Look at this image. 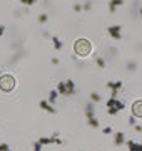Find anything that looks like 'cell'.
I'll use <instances>...</instances> for the list:
<instances>
[{"instance_id":"6da1fadb","label":"cell","mask_w":142,"mask_h":151,"mask_svg":"<svg viewBox=\"0 0 142 151\" xmlns=\"http://www.w3.org/2000/svg\"><path fill=\"white\" fill-rule=\"evenodd\" d=\"M90 49H92L90 47V44H89L87 40H84V39H80V40H77L75 42V52L79 55H82V57L90 52Z\"/></svg>"},{"instance_id":"7a4b0ae2","label":"cell","mask_w":142,"mask_h":151,"mask_svg":"<svg viewBox=\"0 0 142 151\" xmlns=\"http://www.w3.org/2000/svg\"><path fill=\"white\" fill-rule=\"evenodd\" d=\"M13 84H15V81H13V77H10V76H2L0 77V89L2 91H12L13 89Z\"/></svg>"},{"instance_id":"3957f363","label":"cell","mask_w":142,"mask_h":151,"mask_svg":"<svg viewBox=\"0 0 142 151\" xmlns=\"http://www.w3.org/2000/svg\"><path fill=\"white\" fill-rule=\"evenodd\" d=\"M107 34H109L114 40H120V39H122V34H120V25H110V27H107Z\"/></svg>"},{"instance_id":"277c9868","label":"cell","mask_w":142,"mask_h":151,"mask_svg":"<svg viewBox=\"0 0 142 151\" xmlns=\"http://www.w3.org/2000/svg\"><path fill=\"white\" fill-rule=\"evenodd\" d=\"M109 108H115L117 111H122V109L126 108V104L122 103V101H119L117 97H109V101H107V109Z\"/></svg>"},{"instance_id":"5b68a950","label":"cell","mask_w":142,"mask_h":151,"mask_svg":"<svg viewBox=\"0 0 142 151\" xmlns=\"http://www.w3.org/2000/svg\"><path fill=\"white\" fill-rule=\"evenodd\" d=\"M107 87L110 89V97H117V91H119L120 87H122V82L120 81H110V82H107Z\"/></svg>"},{"instance_id":"8992f818","label":"cell","mask_w":142,"mask_h":151,"mask_svg":"<svg viewBox=\"0 0 142 151\" xmlns=\"http://www.w3.org/2000/svg\"><path fill=\"white\" fill-rule=\"evenodd\" d=\"M132 116L134 118H142V101H136L132 104Z\"/></svg>"},{"instance_id":"52a82bcc","label":"cell","mask_w":142,"mask_h":151,"mask_svg":"<svg viewBox=\"0 0 142 151\" xmlns=\"http://www.w3.org/2000/svg\"><path fill=\"white\" fill-rule=\"evenodd\" d=\"M124 4V0H109V12L110 14H115L117 7H120Z\"/></svg>"},{"instance_id":"ba28073f","label":"cell","mask_w":142,"mask_h":151,"mask_svg":"<svg viewBox=\"0 0 142 151\" xmlns=\"http://www.w3.org/2000/svg\"><path fill=\"white\" fill-rule=\"evenodd\" d=\"M124 143H126V134H124L122 131H119V133H115V136H114V145L122 146Z\"/></svg>"},{"instance_id":"9c48e42d","label":"cell","mask_w":142,"mask_h":151,"mask_svg":"<svg viewBox=\"0 0 142 151\" xmlns=\"http://www.w3.org/2000/svg\"><path fill=\"white\" fill-rule=\"evenodd\" d=\"M40 108L44 109V111H47V113H50V114H54V113H55L54 106H52L49 101H40Z\"/></svg>"},{"instance_id":"30bf717a","label":"cell","mask_w":142,"mask_h":151,"mask_svg":"<svg viewBox=\"0 0 142 151\" xmlns=\"http://www.w3.org/2000/svg\"><path fill=\"white\" fill-rule=\"evenodd\" d=\"M65 84H67V96H74L75 94V84H74V81L69 79V81H65Z\"/></svg>"},{"instance_id":"8fae6325","label":"cell","mask_w":142,"mask_h":151,"mask_svg":"<svg viewBox=\"0 0 142 151\" xmlns=\"http://www.w3.org/2000/svg\"><path fill=\"white\" fill-rule=\"evenodd\" d=\"M127 148H129V151H142V145H139L136 141H127Z\"/></svg>"},{"instance_id":"7c38bea8","label":"cell","mask_w":142,"mask_h":151,"mask_svg":"<svg viewBox=\"0 0 142 151\" xmlns=\"http://www.w3.org/2000/svg\"><path fill=\"white\" fill-rule=\"evenodd\" d=\"M57 92L67 96V84H65V82H59V84H57Z\"/></svg>"},{"instance_id":"4fadbf2b","label":"cell","mask_w":142,"mask_h":151,"mask_svg":"<svg viewBox=\"0 0 142 151\" xmlns=\"http://www.w3.org/2000/svg\"><path fill=\"white\" fill-rule=\"evenodd\" d=\"M85 116H87V119H90V118H95V113H94V108H92V104H87V106H85Z\"/></svg>"},{"instance_id":"5bb4252c","label":"cell","mask_w":142,"mask_h":151,"mask_svg":"<svg viewBox=\"0 0 142 151\" xmlns=\"http://www.w3.org/2000/svg\"><path fill=\"white\" fill-rule=\"evenodd\" d=\"M50 39H52V42H54V47L57 49V50H60V49L64 47V44H62V40H60L59 37H55V35H52Z\"/></svg>"},{"instance_id":"9a60e30c","label":"cell","mask_w":142,"mask_h":151,"mask_svg":"<svg viewBox=\"0 0 142 151\" xmlns=\"http://www.w3.org/2000/svg\"><path fill=\"white\" fill-rule=\"evenodd\" d=\"M57 96H59L57 89H55V91H50V94H49V103H50V104L55 103V101H57Z\"/></svg>"},{"instance_id":"2e32d148","label":"cell","mask_w":142,"mask_h":151,"mask_svg":"<svg viewBox=\"0 0 142 151\" xmlns=\"http://www.w3.org/2000/svg\"><path fill=\"white\" fill-rule=\"evenodd\" d=\"M102 97H100V94H97V92H92L90 94V101H94V103H99Z\"/></svg>"},{"instance_id":"e0dca14e","label":"cell","mask_w":142,"mask_h":151,"mask_svg":"<svg viewBox=\"0 0 142 151\" xmlns=\"http://www.w3.org/2000/svg\"><path fill=\"white\" fill-rule=\"evenodd\" d=\"M95 62H97V65L100 67V69H104V67H105V60L102 59V57H97V59H95Z\"/></svg>"},{"instance_id":"ac0fdd59","label":"cell","mask_w":142,"mask_h":151,"mask_svg":"<svg viewBox=\"0 0 142 151\" xmlns=\"http://www.w3.org/2000/svg\"><path fill=\"white\" fill-rule=\"evenodd\" d=\"M89 124H90L92 128H99V121H97V118H90V119H89Z\"/></svg>"},{"instance_id":"d6986e66","label":"cell","mask_w":142,"mask_h":151,"mask_svg":"<svg viewBox=\"0 0 142 151\" xmlns=\"http://www.w3.org/2000/svg\"><path fill=\"white\" fill-rule=\"evenodd\" d=\"M127 69L131 70V72H134V70L137 69V64L134 62V60H132V62H129V64H127Z\"/></svg>"},{"instance_id":"ffe728a7","label":"cell","mask_w":142,"mask_h":151,"mask_svg":"<svg viewBox=\"0 0 142 151\" xmlns=\"http://www.w3.org/2000/svg\"><path fill=\"white\" fill-rule=\"evenodd\" d=\"M33 151H42V145H40L38 141H35V143H33Z\"/></svg>"},{"instance_id":"44dd1931","label":"cell","mask_w":142,"mask_h":151,"mask_svg":"<svg viewBox=\"0 0 142 151\" xmlns=\"http://www.w3.org/2000/svg\"><path fill=\"white\" fill-rule=\"evenodd\" d=\"M0 151H10V146L7 145V143H2L0 145Z\"/></svg>"},{"instance_id":"7402d4cb","label":"cell","mask_w":142,"mask_h":151,"mask_svg":"<svg viewBox=\"0 0 142 151\" xmlns=\"http://www.w3.org/2000/svg\"><path fill=\"white\" fill-rule=\"evenodd\" d=\"M20 2H22L23 5H33L35 4V0H20Z\"/></svg>"},{"instance_id":"603a6c76","label":"cell","mask_w":142,"mask_h":151,"mask_svg":"<svg viewBox=\"0 0 142 151\" xmlns=\"http://www.w3.org/2000/svg\"><path fill=\"white\" fill-rule=\"evenodd\" d=\"M38 22H40V24H45V22H47V15H45V14H42V15L38 17Z\"/></svg>"},{"instance_id":"cb8c5ba5","label":"cell","mask_w":142,"mask_h":151,"mask_svg":"<svg viewBox=\"0 0 142 151\" xmlns=\"http://www.w3.org/2000/svg\"><path fill=\"white\" fill-rule=\"evenodd\" d=\"M110 133H112V128H110V126H105L104 128V134H110Z\"/></svg>"},{"instance_id":"d4e9b609","label":"cell","mask_w":142,"mask_h":151,"mask_svg":"<svg viewBox=\"0 0 142 151\" xmlns=\"http://www.w3.org/2000/svg\"><path fill=\"white\" fill-rule=\"evenodd\" d=\"M129 124H131V126H136V118H134V116L129 118Z\"/></svg>"},{"instance_id":"484cf974","label":"cell","mask_w":142,"mask_h":151,"mask_svg":"<svg viewBox=\"0 0 142 151\" xmlns=\"http://www.w3.org/2000/svg\"><path fill=\"white\" fill-rule=\"evenodd\" d=\"M82 9H84V7H82V5H79V4H75V5H74V10H75V12L82 10Z\"/></svg>"},{"instance_id":"4316f807","label":"cell","mask_w":142,"mask_h":151,"mask_svg":"<svg viewBox=\"0 0 142 151\" xmlns=\"http://www.w3.org/2000/svg\"><path fill=\"white\" fill-rule=\"evenodd\" d=\"M84 10H90V2H85L84 4Z\"/></svg>"},{"instance_id":"83f0119b","label":"cell","mask_w":142,"mask_h":151,"mask_svg":"<svg viewBox=\"0 0 142 151\" xmlns=\"http://www.w3.org/2000/svg\"><path fill=\"white\" fill-rule=\"evenodd\" d=\"M134 128H136V131H137V133H142V126H139V124H136Z\"/></svg>"},{"instance_id":"f1b7e54d","label":"cell","mask_w":142,"mask_h":151,"mask_svg":"<svg viewBox=\"0 0 142 151\" xmlns=\"http://www.w3.org/2000/svg\"><path fill=\"white\" fill-rule=\"evenodd\" d=\"M4 32H5V25H0V35H4Z\"/></svg>"},{"instance_id":"f546056e","label":"cell","mask_w":142,"mask_h":151,"mask_svg":"<svg viewBox=\"0 0 142 151\" xmlns=\"http://www.w3.org/2000/svg\"><path fill=\"white\" fill-rule=\"evenodd\" d=\"M141 17H142V5H141Z\"/></svg>"},{"instance_id":"4dcf8cb0","label":"cell","mask_w":142,"mask_h":151,"mask_svg":"<svg viewBox=\"0 0 142 151\" xmlns=\"http://www.w3.org/2000/svg\"><path fill=\"white\" fill-rule=\"evenodd\" d=\"M141 145H142V143H141Z\"/></svg>"}]
</instances>
